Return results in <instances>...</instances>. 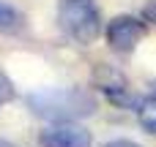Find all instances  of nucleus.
I'll return each instance as SVG.
<instances>
[{
    "mask_svg": "<svg viewBox=\"0 0 156 147\" xmlns=\"http://www.w3.org/2000/svg\"><path fill=\"white\" fill-rule=\"evenodd\" d=\"M143 14H145V19H148V22H154V25H156V0L145 5V11H143Z\"/></svg>",
    "mask_w": 156,
    "mask_h": 147,
    "instance_id": "nucleus-10",
    "label": "nucleus"
},
{
    "mask_svg": "<svg viewBox=\"0 0 156 147\" xmlns=\"http://www.w3.org/2000/svg\"><path fill=\"white\" fill-rule=\"evenodd\" d=\"M11 98H14V85H11V79L0 71V104L11 101Z\"/></svg>",
    "mask_w": 156,
    "mask_h": 147,
    "instance_id": "nucleus-8",
    "label": "nucleus"
},
{
    "mask_svg": "<svg viewBox=\"0 0 156 147\" xmlns=\"http://www.w3.org/2000/svg\"><path fill=\"white\" fill-rule=\"evenodd\" d=\"M58 25L80 46H90L101 35V14L93 0H58Z\"/></svg>",
    "mask_w": 156,
    "mask_h": 147,
    "instance_id": "nucleus-2",
    "label": "nucleus"
},
{
    "mask_svg": "<svg viewBox=\"0 0 156 147\" xmlns=\"http://www.w3.org/2000/svg\"><path fill=\"white\" fill-rule=\"evenodd\" d=\"M22 25H25L22 14H19L14 5L0 3V33H19V30H22Z\"/></svg>",
    "mask_w": 156,
    "mask_h": 147,
    "instance_id": "nucleus-7",
    "label": "nucleus"
},
{
    "mask_svg": "<svg viewBox=\"0 0 156 147\" xmlns=\"http://www.w3.org/2000/svg\"><path fill=\"white\" fill-rule=\"evenodd\" d=\"M104 147H140L137 142H129V139H112V142H107Z\"/></svg>",
    "mask_w": 156,
    "mask_h": 147,
    "instance_id": "nucleus-9",
    "label": "nucleus"
},
{
    "mask_svg": "<svg viewBox=\"0 0 156 147\" xmlns=\"http://www.w3.org/2000/svg\"><path fill=\"white\" fill-rule=\"evenodd\" d=\"M137 120H140L145 134L156 136V95H151V98L137 104Z\"/></svg>",
    "mask_w": 156,
    "mask_h": 147,
    "instance_id": "nucleus-6",
    "label": "nucleus"
},
{
    "mask_svg": "<svg viewBox=\"0 0 156 147\" xmlns=\"http://www.w3.org/2000/svg\"><path fill=\"white\" fill-rule=\"evenodd\" d=\"M145 33H148L145 22L137 19V16H132V14H121V16H115V19H110L107 27H104V38H107L110 49L118 52V55H129V52H134L137 44L145 38Z\"/></svg>",
    "mask_w": 156,
    "mask_h": 147,
    "instance_id": "nucleus-3",
    "label": "nucleus"
},
{
    "mask_svg": "<svg viewBox=\"0 0 156 147\" xmlns=\"http://www.w3.org/2000/svg\"><path fill=\"white\" fill-rule=\"evenodd\" d=\"M93 85L107 95V101H112V104H118V106H129V104L134 101L132 93H129V79H126L118 68H112V65L99 63V65L93 68Z\"/></svg>",
    "mask_w": 156,
    "mask_h": 147,
    "instance_id": "nucleus-4",
    "label": "nucleus"
},
{
    "mask_svg": "<svg viewBox=\"0 0 156 147\" xmlns=\"http://www.w3.org/2000/svg\"><path fill=\"white\" fill-rule=\"evenodd\" d=\"M0 147H16V145H11V142H5V139H0Z\"/></svg>",
    "mask_w": 156,
    "mask_h": 147,
    "instance_id": "nucleus-11",
    "label": "nucleus"
},
{
    "mask_svg": "<svg viewBox=\"0 0 156 147\" xmlns=\"http://www.w3.org/2000/svg\"><path fill=\"white\" fill-rule=\"evenodd\" d=\"M27 106L36 117L52 120V123H71L90 117L99 109V101L93 93L80 90V87H49V90H36L27 95Z\"/></svg>",
    "mask_w": 156,
    "mask_h": 147,
    "instance_id": "nucleus-1",
    "label": "nucleus"
},
{
    "mask_svg": "<svg viewBox=\"0 0 156 147\" xmlns=\"http://www.w3.org/2000/svg\"><path fill=\"white\" fill-rule=\"evenodd\" d=\"M41 147H90V131H85L82 125H71V123H58L47 131H41L38 136Z\"/></svg>",
    "mask_w": 156,
    "mask_h": 147,
    "instance_id": "nucleus-5",
    "label": "nucleus"
}]
</instances>
